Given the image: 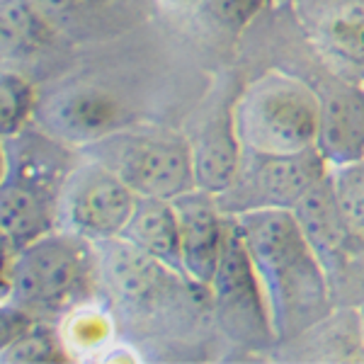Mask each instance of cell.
Listing matches in <instances>:
<instances>
[{
    "label": "cell",
    "instance_id": "cell-1",
    "mask_svg": "<svg viewBox=\"0 0 364 364\" xmlns=\"http://www.w3.org/2000/svg\"><path fill=\"white\" fill-rule=\"evenodd\" d=\"M231 216L260 279L274 338H294L326 321L333 291L294 211L260 207Z\"/></svg>",
    "mask_w": 364,
    "mask_h": 364
},
{
    "label": "cell",
    "instance_id": "cell-2",
    "mask_svg": "<svg viewBox=\"0 0 364 364\" xmlns=\"http://www.w3.org/2000/svg\"><path fill=\"white\" fill-rule=\"evenodd\" d=\"M8 170L0 182V233L13 248L58 228V197L73 161V149L37 124L5 141Z\"/></svg>",
    "mask_w": 364,
    "mask_h": 364
},
{
    "label": "cell",
    "instance_id": "cell-3",
    "mask_svg": "<svg viewBox=\"0 0 364 364\" xmlns=\"http://www.w3.org/2000/svg\"><path fill=\"white\" fill-rule=\"evenodd\" d=\"M8 277L10 301L32 318H66L97 282L95 243L54 228L15 250Z\"/></svg>",
    "mask_w": 364,
    "mask_h": 364
},
{
    "label": "cell",
    "instance_id": "cell-4",
    "mask_svg": "<svg viewBox=\"0 0 364 364\" xmlns=\"http://www.w3.org/2000/svg\"><path fill=\"white\" fill-rule=\"evenodd\" d=\"M318 92L301 78L265 73L233 100V122L243 151L299 154L316 146Z\"/></svg>",
    "mask_w": 364,
    "mask_h": 364
},
{
    "label": "cell",
    "instance_id": "cell-5",
    "mask_svg": "<svg viewBox=\"0 0 364 364\" xmlns=\"http://www.w3.org/2000/svg\"><path fill=\"white\" fill-rule=\"evenodd\" d=\"M80 154L109 168L139 197L175 199L195 187L190 139L151 124H127Z\"/></svg>",
    "mask_w": 364,
    "mask_h": 364
},
{
    "label": "cell",
    "instance_id": "cell-6",
    "mask_svg": "<svg viewBox=\"0 0 364 364\" xmlns=\"http://www.w3.org/2000/svg\"><path fill=\"white\" fill-rule=\"evenodd\" d=\"M136 192L109 168L80 154L58 197V228L102 243L119 238L136 204Z\"/></svg>",
    "mask_w": 364,
    "mask_h": 364
},
{
    "label": "cell",
    "instance_id": "cell-7",
    "mask_svg": "<svg viewBox=\"0 0 364 364\" xmlns=\"http://www.w3.org/2000/svg\"><path fill=\"white\" fill-rule=\"evenodd\" d=\"M318 149L299 154H250L243 151L238 178L226 195L219 197L224 214H240L260 207L291 209L316 182L328 175Z\"/></svg>",
    "mask_w": 364,
    "mask_h": 364
},
{
    "label": "cell",
    "instance_id": "cell-8",
    "mask_svg": "<svg viewBox=\"0 0 364 364\" xmlns=\"http://www.w3.org/2000/svg\"><path fill=\"white\" fill-rule=\"evenodd\" d=\"M209 291L221 326L236 343L265 345L277 340L260 279L231 214H228L224 250H221L219 267L214 272Z\"/></svg>",
    "mask_w": 364,
    "mask_h": 364
},
{
    "label": "cell",
    "instance_id": "cell-9",
    "mask_svg": "<svg viewBox=\"0 0 364 364\" xmlns=\"http://www.w3.org/2000/svg\"><path fill=\"white\" fill-rule=\"evenodd\" d=\"M34 124L70 149H85L117 129L132 124L122 100L90 83H68L39 95Z\"/></svg>",
    "mask_w": 364,
    "mask_h": 364
},
{
    "label": "cell",
    "instance_id": "cell-10",
    "mask_svg": "<svg viewBox=\"0 0 364 364\" xmlns=\"http://www.w3.org/2000/svg\"><path fill=\"white\" fill-rule=\"evenodd\" d=\"M291 211L301 226L306 243L318 257L331 291H336L340 284H345L352 277L355 269H362L364 236H360L345 219L343 209L338 207V199L333 195L328 175L321 182H316L291 207Z\"/></svg>",
    "mask_w": 364,
    "mask_h": 364
},
{
    "label": "cell",
    "instance_id": "cell-11",
    "mask_svg": "<svg viewBox=\"0 0 364 364\" xmlns=\"http://www.w3.org/2000/svg\"><path fill=\"white\" fill-rule=\"evenodd\" d=\"M95 252L97 282L122 306L129 309L156 306L161 299L168 296L175 282L187 279L122 236L95 243Z\"/></svg>",
    "mask_w": 364,
    "mask_h": 364
},
{
    "label": "cell",
    "instance_id": "cell-12",
    "mask_svg": "<svg viewBox=\"0 0 364 364\" xmlns=\"http://www.w3.org/2000/svg\"><path fill=\"white\" fill-rule=\"evenodd\" d=\"M173 204L180 224L182 272L190 284L209 289L224 250L228 214L221 209L219 197L199 187L175 197Z\"/></svg>",
    "mask_w": 364,
    "mask_h": 364
},
{
    "label": "cell",
    "instance_id": "cell-13",
    "mask_svg": "<svg viewBox=\"0 0 364 364\" xmlns=\"http://www.w3.org/2000/svg\"><path fill=\"white\" fill-rule=\"evenodd\" d=\"M318 136L316 149L328 166L364 158V83L336 78L318 90Z\"/></svg>",
    "mask_w": 364,
    "mask_h": 364
},
{
    "label": "cell",
    "instance_id": "cell-14",
    "mask_svg": "<svg viewBox=\"0 0 364 364\" xmlns=\"http://www.w3.org/2000/svg\"><path fill=\"white\" fill-rule=\"evenodd\" d=\"M190 139L195 187L221 197L233 187L243 161V144L233 122V102L202 119Z\"/></svg>",
    "mask_w": 364,
    "mask_h": 364
},
{
    "label": "cell",
    "instance_id": "cell-15",
    "mask_svg": "<svg viewBox=\"0 0 364 364\" xmlns=\"http://www.w3.org/2000/svg\"><path fill=\"white\" fill-rule=\"evenodd\" d=\"M122 238H127L129 243H134L136 248L149 252L158 262L185 277L180 255V224L173 199L136 197Z\"/></svg>",
    "mask_w": 364,
    "mask_h": 364
},
{
    "label": "cell",
    "instance_id": "cell-16",
    "mask_svg": "<svg viewBox=\"0 0 364 364\" xmlns=\"http://www.w3.org/2000/svg\"><path fill=\"white\" fill-rule=\"evenodd\" d=\"M56 32L32 0H0V68L42 54Z\"/></svg>",
    "mask_w": 364,
    "mask_h": 364
},
{
    "label": "cell",
    "instance_id": "cell-17",
    "mask_svg": "<svg viewBox=\"0 0 364 364\" xmlns=\"http://www.w3.org/2000/svg\"><path fill=\"white\" fill-rule=\"evenodd\" d=\"M321 44L340 61L364 68V0H336L316 20Z\"/></svg>",
    "mask_w": 364,
    "mask_h": 364
},
{
    "label": "cell",
    "instance_id": "cell-18",
    "mask_svg": "<svg viewBox=\"0 0 364 364\" xmlns=\"http://www.w3.org/2000/svg\"><path fill=\"white\" fill-rule=\"evenodd\" d=\"M39 95L32 80L20 70L0 68V139L8 141L22 134L34 122Z\"/></svg>",
    "mask_w": 364,
    "mask_h": 364
},
{
    "label": "cell",
    "instance_id": "cell-19",
    "mask_svg": "<svg viewBox=\"0 0 364 364\" xmlns=\"http://www.w3.org/2000/svg\"><path fill=\"white\" fill-rule=\"evenodd\" d=\"M68 345L61 331L51 321H34L20 338L0 355V362L8 364H42V362H66Z\"/></svg>",
    "mask_w": 364,
    "mask_h": 364
},
{
    "label": "cell",
    "instance_id": "cell-20",
    "mask_svg": "<svg viewBox=\"0 0 364 364\" xmlns=\"http://www.w3.org/2000/svg\"><path fill=\"white\" fill-rule=\"evenodd\" d=\"M328 180L345 219L360 236H364V158L345 166H333L328 170Z\"/></svg>",
    "mask_w": 364,
    "mask_h": 364
},
{
    "label": "cell",
    "instance_id": "cell-21",
    "mask_svg": "<svg viewBox=\"0 0 364 364\" xmlns=\"http://www.w3.org/2000/svg\"><path fill=\"white\" fill-rule=\"evenodd\" d=\"M207 15L228 32H240L262 13L267 0H199Z\"/></svg>",
    "mask_w": 364,
    "mask_h": 364
},
{
    "label": "cell",
    "instance_id": "cell-22",
    "mask_svg": "<svg viewBox=\"0 0 364 364\" xmlns=\"http://www.w3.org/2000/svg\"><path fill=\"white\" fill-rule=\"evenodd\" d=\"M34 321L37 318H32L27 311H22L17 304L10 301V299L8 301H0V355H3Z\"/></svg>",
    "mask_w": 364,
    "mask_h": 364
},
{
    "label": "cell",
    "instance_id": "cell-23",
    "mask_svg": "<svg viewBox=\"0 0 364 364\" xmlns=\"http://www.w3.org/2000/svg\"><path fill=\"white\" fill-rule=\"evenodd\" d=\"M39 8L46 20L51 22L56 29H61V25L75 20L80 13H85L90 5H95L97 0H32Z\"/></svg>",
    "mask_w": 364,
    "mask_h": 364
},
{
    "label": "cell",
    "instance_id": "cell-24",
    "mask_svg": "<svg viewBox=\"0 0 364 364\" xmlns=\"http://www.w3.org/2000/svg\"><path fill=\"white\" fill-rule=\"evenodd\" d=\"M5 170H8V151H5V141L0 139V182L5 178Z\"/></svg>",
    "mask_w": 364,
    "mask_h": 364
},
{
    "label": "cell",
    "instance_id": "cell-25",
    "mask_svg": "<svg viewBox=\"0 0 364 364\" xmlns=\"http://www.w3.org/2000/svg\"><path fill=\"white\" fill-rule=\"evenodd\" d=\"M357 326H360V340H362V348H364V299L357 306Z\"/></svg>",
    "mask_w": 364,
    "mask_h": 364
},
{
    "label": "cell",
    "instance_id": "cell-26",
    "mask_svg": "<svg viewBox=\"0 0 364 364\" xmlns=\"http://www.w3.org/2000/svg\"><path fill=\"white\" fill-rule=\"evenodd\" d=\"M173 3H180L182 5V3H195V0H173Z\"/></svg>",
    "mask_w": 364,
    "mask_h": 364
},
{
    "label": "cell",
    "instance_id": "cell-27",
    "mask_svg": "<svg viewBox=\"0 0 364 364\" xmlns=\"http://www.w3.org/2000/svg\"><path fill=\"white\" fill-rule=\"evenodd\" d=\"M362 83H364V78H362Z\"/></svg>",
    "mask_w": 364,
    "mask_h": 364
}]
</instances>
